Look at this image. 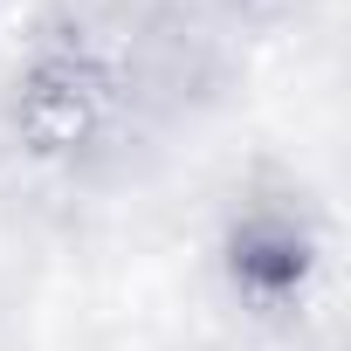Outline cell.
I'll return each mask as SVG.
<instances>
[{
    "label": "cell",
    "mask_w": 351,
    "mask_h": 351,
    "mask_svg": "<svg viewBox=\"0 0 351 351\" xmlns=\"http://www.w3.org/2000/svg\"><path fill=\"white\" fill-rule=\"evenodd\" d=\"M180 104V56L172 35H152L131 8H83L62 14L21 76V124L49 158H97L124 152Z\"/></svg>",
    "instance_id": "6da1fadb"
},
{
    "label": "cell",
    "mask_w": 351,
    "mask_h": 351,
    "mask_svg": "<svg viewBox=\"0 0 351 351\" xmlns=\"http://www.w3.org/2000/svg\"><path fill=\"white\" fill-rule=\"evenodd\" d=\"M221 269H228L234 303H248L255 317H303L324 276V241H317L310 207L289 193H248L228 214Z\"/></svg>",
    "instance_id": "7a4b0ae2"
}]
</instances>
